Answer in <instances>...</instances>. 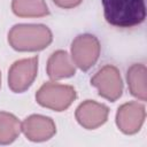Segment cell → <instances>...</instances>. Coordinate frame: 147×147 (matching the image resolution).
Returning <instances> with one entry per match:
<instances>
[{
  "mask_svg": "<svg viewBox=\"0 0 147 147\" xmlns=\"http://www.w3.org/2000/svg\"><path fill=\"white\" fill-rule=\"evenodd\" d=\"M106 21L114 26L132 28L146 18L145 0H102Z\"/></svg>",
  "mask_w": 147,
  "mask_h": 147,
  "instance_id": "1",
  "label": "cell"
},
{
  "mask_svg": "<svg viewBox=\"0 0 147 147\" xmlns=\"http://www.w3.org/2000/svg\"><path fill=\"white\" fill-rule=\"evenodd\" d=\"M52 40V31L44 24H16L8 33L9 45L18 52L41 51Z\"/></svg>",
  "mask_w": 147,
  "mask_h": 147,
  "instance_id": "2",
  "label": "cell"
},
{
  "mask_svg": "<svg viewBox=\"0 0 147 147\" xmlns=\"http://www.w3.org/2000/svg\"><path fill=\"white\" fill-rule=\"evenodd\" d=\"M76 99V91L70 85L47 82L40 86L36 93L37 102L55 111L65 110Z\"/></svg>",
  "mask_w": 147,
  "mask_h": 147,
  "instance_id": "3",
  "label": "cell"
},
{
  "mask_svg": "<svg viewBox=\"0 0 147 147\" xmlns=\"http://www.w3.org/2000/svg\"><path fill=\"white\" fill-rule=\"evenodd\" d=\"M100 42L93 34L84 33L77 36L71 44V57L74 63L83 71L92 68L100 55Z\"/></svg>",
  "mask_w": 147,
  "mask_h": 147,
  "instance_id": "4",
  "label": "cell"
},
{
  "mask_svg": "<svg viewBox=\"0 0 147 147\" xmlns=\"http://www.w3.org/2000/svg\"><path fill=\"white\" fill-rule=\"evenodd\" d=\"M91 85L96 87L99 95L114 102L123 92V82L119 70L113 65L107 64L98 70V72L91 78Z\"/></svg>",
  "mask_w": 147,
  "mask_h": 147,
  "instance_id": "5",
  "label": "cell"
},
{
  "mask_svg": "<svg viewBox=\"0 0 147 147\" xmlns=\"http://www.w3.org/2000/svg\"><path fill=\"white\" fill-rule=\"evenodd\" d=\"M38 56L22 59L11 64L8 71V86L15 93L26 91L37 77Z\"/></svg>",
  "mask_w": 147,
  "mask_h": 147,
  "instance_id": "6",
  "label": "cell"
},
{
  "mask_svg": "<svg viewBox=\"0 0 147 147\" xmlns=\"http://www.w3.org/2000/svg\"><path fill=\"white\" fill-rule=\"evenodd\" d=\"M145 116V106L137 101H131L118 108L116 114V124L123 133L133 134L140 130L144 124Z\"/></svg>",
  "mask_w": 147,
  "mask_h": 147,
  "instance_id": "7",
  "label": "cell"
},
{
  "mask_svg": "<svg viewBox=\"0 0 147 147\" xmlns=\"http://www.w3.org/2000/svg\"><path fill=\"white\" fill-rule=\"evenodd\" d=\"M109 114V108L103 105L95 102L93 100H86L80 103L76 109L77 122L87 130H93L102 125Z\"/></svg>",
  "mask_w": 147,
  "mask_h": 147,
  "instance_id": "8",
  "label": "cell"
},
{
  "mask_svg": "<svg viewBox=\"0 0 147 147\" xmlns=\"http://www.w3.org/2000/svg\"><path fill=\"white\" fill-rule=\"evenodd\" d=\"M22 131L31 141H45L55 134L56 126L51 117L31 115L23 121Z\"/></svg>",
  "mask_w": 147,
  "mask_h": 147,
  "instance_id": "9",
  "label": "cell"
},
{
  "mask_svg": "<svg viewBox=\"0 0 147 147\" xmlns=\"http://www.w3.org/2000/svg\"><path fill=\"white\" fill-rule=\"evenodd\" d=\"M76 72L74 61H71L69 54L65 51L54 52L47 61V75L51 79L57 80L74 76Z\"/></svg>",
  "mask_w": 147,
  "mask_h": 147,
  "instance_id": "10",
  "label": "cell"
},
{
  "mask_svg": "<svg viewBox=\"0 0 147 147\" xmlns=\"http://www.w3.org/2000/svg\"><path fill=\"white\" fill-rule=\"evenodd\" d=\"M146 75L147 69L142 63L132 64L126 74L127 85L131 94L141 101L147 99V86H146Z\"/></svg>",
  "mask_w": 147,
  "mask_h": 147,
  "instance_id": "11",
  "label": "cell"
},
{
  "mask_svg": "<svg viewBox=\"0 0 147 147\" xmlns=\"http://www.w3.org/2000/svg\"><path fill=\"white\" fill-rule=\"evenodd\" d=\"M11 9L20 17H41L49 14L45 0H13Z\"/></svg>",
  "mask_w": 147,
  "mask_h": 147,
  "instance_id": "12",
  "label": "cell"
},
{
  "mask_svg": "<svg viewBox=\"0 0 147 147\" xmlns=\"http://www.w3.org/2000/svg\"><path fill=\"white\" fill-rule=\"evenodd\" d=\"M22 124L17 117L10 113L0 111V144L7 145L13 142L20 134Z\"/></svg>",
  "mask_w": 147,
  "mask_h": 147,
  "instance_id": "13",
  "label": "cell"
},
{
  "mask_svg": "<svg viewBox=\"0 0 147 147\" xmlns=\"http://www.w3.org/2000/svg\"><path fill=\"white\" fill-rule=\"evenodd\" d=\"M53 1L56 6L64 8V9H69V8L77 7L78 5H80L83 0H53Z\"/></svg>",
  "mask_w": 147,
  "mask_h": 147,
  "instance_id": "14",
  "label": "cell"
},
{
  "mask_svg": "<svg viewBox=\"0 0 147 147\" xmlns=\"http://www.w3.org/2000/svg\"><path fill=\"white\" fill-rule=\"evenodd\" d=\"M0 86H1V74H0Z\"/></svg>",
  "mask_w": 147,
  "mask_h": 147,
  "instance_id": "15",
  "label": "cell"
}]
</instances>
